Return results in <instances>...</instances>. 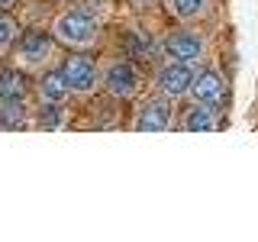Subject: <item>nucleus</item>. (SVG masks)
<instances>
[{"label": "nucleus", "mask_w": 258, "mask_h": 242, "mask_svg": "<svg viewBox=\"0 0 258 242\" xmlns=\"http://www.w3.org/2000/svg\"><path fill=\"white\" fill-rule=\"evenodd\" d=\"M190 94H194V100L207 103V107H216V103L226 100V78L220 75V71H210L207 68V71H200V75L194 78Z\"/></svg>", "instance_id": "423d86ee"}, {"label": "nucleus", "mask_w": 258, "mask_h": 242, "mask_svg": "<svg viewBox=\"0 0 258 242\" xmlns=\"http://www.w3.org/2000/svg\"><path fill=\"white\" fill-rule=\"evenodd\" d=\"M52 36L58 39V42L71 45V48H87V45L97 42V36H100V23H97L91 13L68 10V13H61L58 20H55Z\"/></svg>", "instance_id": "f257e3e1"}, {"label": "nucleus", "mask_w": 258, "mask_h": 242, "mask_svg": "<svg viewBox=\"0 0 258 242\" xmlns=\"http://www.w3.org/2000/svg\"><path fill=\"white\" fill-rule=\"evenodd\" d=\"M10 7H16V0H0V10H10Z\"/></svg>", "instance_id": "dca6fc26"}, {"label": "nucleus", "mask_w": 258, "mask_h": 242, "mask_svg": "<svg viewBox=\"0 0 258 242\" xmlns=\"http://www.w3.org/2000/svg\"><path fill=\"white\" fill-rule=\"evenodd\" d=\"M155 84H158L161 97H168V100H174V97H184V94H190V84H194V71H190V65H181V62H168L165 68L158 71Z\"/></svg>", "instance_id": "39448f33"}, {"label": "nucleus", "mask_w": 258, "mask_h": 242, "mask_svg": "<svg viewBox=\"0 0 258 242\" xmlns=\"http://www.w3.org/2000/svg\"><path fill=\"white\" fill-rule=\"evenodd\" d=\"M165 52L168 58L181 62V65H197L200 58H204L207 45H204V36L194 29H181V32H171L165 42Z\"/></svg>", "instance_id": "20e7f679"}, {"label": "nucleus", "mask_w": 258, "mask_h": 242, "mask_svg": "<svg viewBox=\"0 0 258 242\" xmlns=\"http://www.w3.org/2000/svg\"><path fill=\"white\" fill-rule=\"evenodd\" d=\"M52 55V36L39 29H29L23 36H16V48H13V58L23 65V68H39L45 65V58Z\"/></svg>", "instance_id": "f03ea898"}, {"label": "nucleus", "mask_w": 258, "mask_h": 242, "mask_svg": "<svg viewBox=\"0 0 258 242\" xmlns=\"http://www.w3.org/2000/svg\"><path fill=\"white\" fill-rule=\"evenodd\" d=\"M136 4H145V0H136Z\"/></svg>", "instance_id": "f3484780"}, {"label": "nucleus", "mask_w": 258, "mask_h": 242, "mask_svg": "<svg viewBox=\"0 0 258 242\" xmlns=\"http://www.w3.org/2000/svg\"><path fill=\"white\" fill-rule=\"evenodd\" d=\"M68 94H71V87H68V81L61 75V68L58 71H45L42 81H39V97H42L45 103H64Z\"/></svg>", "instance_id": "1a4fd4ad"}, {"label": "nucleus", "mask_w": 258, "mask_h": 242, "mask_svg": "<svg viewBox=\"0 0 258 242\" xmlns=\"http://www.w3.org/2000/svg\"><path fill=\"white\" fill-rule=\"evenodd\" d=\"M171 7H174V16H181V20H194V16L204 13L207 0H171Z\"/></svg>", "instance_id": "4468645a"}, {"label": "nucleus", "mask_w": 258, "mask_h": 242, "mask_svg": "<svg viewBox=\"0 0 258 242\" xmlns=\"http://www.w3.org/2000/svg\"><path fill=\"white\" fill-rule=\"evenodd\" d=\"M171 126V107L165 100H145L136 116V129L139 133H165Z\"/></svg>", "instance_id": "6e6552de"}, {"label": "nucleus", "mask_w": 258, "mask_h": 242, "mask_svg": "<svg viewBox=\"0 0 258 242\" xmlns=\"http://www.w3.org/2000/svg\"><path fill=\"white\" fill-rule=\"evenodd\" d=\"M26 97V78L16 68H0V100H23Z\"/></svg>", "instance_id": "9b49d317"}, {"label": "nucleus", "mask_w": 258, "mask_h": 242, "mask_svg": "<svg viewBox=\"0 0 258 242\" xmlns=\"http://www.w3.org/2000/svg\"><path fill=\"white\" fill-rule=\"evenodd\" d=\"M187 133H210V129H216V116H213V107H207V103L194 100L187 110H184V123H181Z\"/></svg>", "instance_id": "9d476101"}, {"label": "nucleus", "mask_w": 258, "mask_h": 242, "mask_svg": "<svg viewBox=\"0 0 258 242\" xmlns=\"http://www.w3.org/2000/svg\"><path fill=\"white\" fill-rule=\"evenodd\" d=\"M16 20L7 10H0V52H7V48H10L13 42H16Z\"/></svg>", "instance_id": "ddd939ff"}, {"label": "nucleus", "mask_w": 258, "mask_h": 242, "mask_svg": "<svg viewBox=\"0 0 258 242\" xmlns=\"http://www.w3.org/2000/svg\"><path fill=\"white\" fill-rule=\"evenodd\" d=\"M61 75L68 81L71 94H91L97 87V81H100L97 65L87 58V55H68V58L61 62Z\"/></svg>", "instance_id": "7ed1b4c3"}, {"label": "nucleus", "mask_w": 258, "mask_h": 242, "mask_svg": "<svg viewBox=\"0 0 258 242\" xmlns=\"http://www.w3.org/2000/svg\"><path fill=\"white\" fill-rule=\"evenodd\" d=\"M103 84H107V91L113 97H133L136 91H139V75H136V68L129 62H116V65L107 68Z\"/></svg>", "instance_id": "0eeeda50"}, {"label": "nucleus", "mask_w": 258, "mask_h": 242, "mask_svg": "<svg viewBox=\"0 0 258 242\" xmlns=\"http://www.w3.org/2000/svg\"><path fill=\"white\" fill-rule=\"evenodd\" d=\"M39 123H42L45 129H55L61 123V110H58V103H48V107L42 110V116H39Z\"/></svg>", "instance_id": "2eb2a0df"}, {"label": "nucleus", "mask_w": 258, "mask_h": 242, "mask_svg": "<svg viewBox=\"0 0 258 242\" xmlns=\"http://www.w3.org/2000/svg\"><path fill=\"white\" fill-rule=\"evenodd\" d=\"M29 119V110L23 100H0V126L4 129H20L26 126Z\"/></svg>", "instance_id": "f8f14e48"}]
</instances>
